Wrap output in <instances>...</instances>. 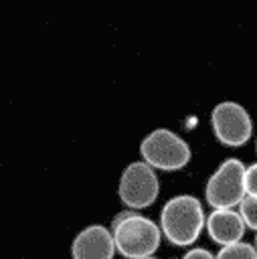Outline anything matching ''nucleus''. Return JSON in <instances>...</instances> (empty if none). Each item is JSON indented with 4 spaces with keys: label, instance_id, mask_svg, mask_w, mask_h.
Returning a JSON list of instances; mask_svg holds the SVG:
<instances>
[{
    "label": "nucleus",
    "instance_id": "14",
    "mask_svg": "<svg viewBox=\"0 0 257 259\" xmlns=\"http://www.w3.org/2000/svg\"><path fill=\"white\" fill-rule=\"evenodd\" d=\"M255 249H257V231H255V245H253Z\"/></svg>",
    "mask_w": 257,
    "mask_h": 259
},
{
    "label": "nucleus",
    "instance_id": "15",
    "mask_svg": "<svg viewBox=\"0 0 257 259\" xmlns=\"http://www.w3.org/2000/svg\"><path fill=\"white\" fill-rule=\"evenodd\" d=\"M255 150H257V138H255Z\"/></svg>",
    "mask_w": 257,
    "mask_h": 259
},
{
    "label": "nucleus",
    "instance_id": "10",
    "mask_svg": "<svg viewBox=\"0 0 257 259\" xmlns=\"http://www.w3.org/2000/svg\"><path fill=\"white\" fill-rule=\"evenodd\" d=\"M237 208H239V214L245 227L257 231V196H245Z\"/></svg>",
    "mask_w": 257,
    "mask_h": 259
},
{
    "label": "nucleus",
    "instance_id": "12",
    "mask_svg": "<svg viewBox=\"0 0 257 259\" xmlns=\"http://www.w3.org/2000/svg\"><path fill=\"white\" fill-rule=\"evenodd\" d=\"M182 259H215V255L204 247H190Z\"/></svg>",
    "mask_w": 257,
    "mask_h": 259
},
{
    "label": "nucleus",
    "instance_id": "2",
    "mask_svg": "<svg viewBox=\"0 0 257 259\" xmlns=\"http://www.w3.org/2000/svg\"><path fill=\"white\" fill-rule=\"evenodd\" d=\"M204 208L200 198L192 194H176L168 198L160 210V231L176 247H190L204 231Z\"/></svg>",
    "mask_w": 257,
    "mask_h": 259
},
{
    "label": "nucleus",
    "instance_id": "5",
    "mask_svg": "<svg viewBox=\"0 0 257 259\" xmlns=\"http://www.w3.org/2000/svg\"><path fill=\"white\" fill-rule=\"evenodd\" d=\"M117 194L123 206L130 210H142L152 206L160 194L158 172L144 160L130 162L119 176Z\"/></svg>",
    "mask_w": 257,
    "mask_h": 259
},
{
    "label": "nucleus",
    "instance_id": "7",
    "mask_svg": "<svg viewBox=\"0 0 257 259\" xmlns=\"http://www.w3.org/2000/svg\"><path fill=\"white\" fill-rule=\"evenodd\" d=\"M115 245L109 227L93 223L83 227L73 243H71V257L73 259H113Z\"/></svg>",
    "mask_w": 257,
    "mask_h": 259
},
{
    "label": "nucleus",
    "instance_id": "11",
    "mask_svg": "<svg viewBox=\"0 0 257 259\" xmlns=\"http://www.w3.org/2000/svg\"><path fill=\"white\" fill-rule=\"evenodd\" d=\"M245 194L257 196V162L245 166Z\"/></svg>",
    "mask_w": 257,
    "mask_h": 259
},
{
    "label": "nucleus",
    "instance_id": "8",
    "mask_svg": "<svg viewBox=\"0 0 257 259\" xmlns=\"http://www.w3.org/2000/svg\"><path fill=\"white\" fill-rule=\"evenodd\" d=\"M245 229L247 227L235 208H210V212L204 217V231L219 247L243 241Z\"/></svg>",
    "mask_w": 257,
    "mask_h": 259
},
{
    "label": "nucleus",
    "instance_id": "3",
    "mask_svg": "<svg viewBox=\"0 0 257 259\" xmlns=\"http://www.w3.org/2000/svg\"><path fill=\"white\" fill-rule=\"evenodd\" d=\"M140 154L148 166L164 172L182 170L192 158L188 142L168 127H156L146 134L140 144Z\"/></svg>",
    "mask_w": 257,
    "mask_h": 259
},
{
    "label": "nucleus",
    "instance_id": "6",
    "mask_svg": "<svg viewBox=\"0 0 257 259\" xmlns=\"http://www.w3.org/2000/svg\"><path fill=\"white\" fill-rule=\"evenodd\" d=\"M210 130L227 148H241L253 136V121L249 111L237 101H221L210 111Z\"/></svg>",
    "mask_w": 257,
    "mask_h": 259
},
{
    "label": "nucleus",
    "instance_id": "13",
    "mask_svg": "<svg viewBox=\"0 0 257 259\" xmlns=\"http://www.w3.org/2000/svg\"><path fill=\"white\" fill-rule=\"evenodd\" d=\"M142 259H158L156 255H152V257H142Z\"/></svg>",
    "mask_w": 257,
    "mask_h": 259
},
{
    "label": "nucleus",
    "instance_id": "1",
    "mask_svg": "<svg viewBox=\"0 0 257 259\" xmlns=\"http://www.w3.org/2000/svg\"><path fill=\"white\" fill-rule=\"evenodd\" d=\"M109 231L113 237L115 253L125 259L152 257L162 243V231L158 223L130 208L113 217Z\"/></svg>",
    "mask_w": 257,
    "mask_h": 259
},
{
    "label": "nucleus",
    "instance_id": "9",
    "mask_svg": "<svg viewBox=\"0 0 257 259\" xmlns=\"http://www.w3.org/2000/svg\"><path fill=\"white\" fill-rule=\"evenodd\" d=\"M215 259H257V249L253 247V243L239 241V243L221 247Z\"/></svg>",
    "mask_w": 257,
    "mask_h": 259
},
{
    "label": "nucleus",
    "instance_id": "4",
    "mask_svg": "<svg viewBox=\"0 0 257 259\" xmlns=\"http://www.w3.org/2000/svg\"><path fill=\"white\" fill-rule=\"evenodd\" d=\"M245 196V164L239 158H227L208 176L204 200L210 208H237Z\"/></svg>",
    "mask_w": 257,
    "mask_h": 259
}]
</instances>
